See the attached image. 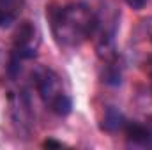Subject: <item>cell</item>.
Instances as JSON below:
<instances>
[{"instance_id": "obj_3", "label": "cell", "mask_w": 152, "mask_h": 150, "mask_svg": "<svg viewBox=\"0 0 152 150\" xmlns=\"http://www.w3.org/2000/svg\"><path fill=\"white\" fill-rule=\"evenodd\" d=\"M39 50V34L37 28L30 21H23L14 36L12 44V53H11V62H9V74L16 78L20 73V64L25 60H30L37 55Z\"/></svg>"}, {"instance_id": "obj_4", "label": "cell", "mask_w": 152, "mask_h": 150, "mask_svg": "<svg viewBox=\"0 0 152 150\" xmlns=\"http://www.w3.org/2000/svg\"><path fill=\"white\" fill-rule=\"evenodd\" d=\"M124 133L127 147L152 150V115H147L143 120H127Z\"/></svg>"}, {"instance_id": "obj_2", "label": "cell", "mask_w": 152, "mask_h": 150, "mask_svg": "<svg viewBox=\"0 0 152 150\" xmlns=\"http://www.w3.org/2000/svg\"><path fill=\"white\" fill-rule=\"evenodd\" d=\"M32 79H34L36 92L50 111L58 117H66L71 113L73 97L64 87V81L57 71L46 66H39L32 73Z\"/></svg>"}, {"instance_id": "obj_7", "label": "cell", "mask_w": 152, "mask_h": 150, "mask_svg": "<svg viewBox=\"0 0 152 150\" xmlns=\"http://www.w3.org/2000/svg\"><path fill=\"white\" fill-rule=\"evenodd\" d=\"M126 4H127V7H131V9H134V11H140V9H143L151 0H124Z\"/></svg>"}, {"instance_id": "obj_1", "label": "cell", "mask_w": 152, "mask_h": 150, "mask_svg": "<svg viewBox=\"0 0 152 150\" xmlns=\"http://www.w3.org/2000/svg\"><path fill=\"white\" fill-rule=\"evenodd\" d=\"M50 25L60 46L78 48L97 34L99 16L85 2H69L50 12Z\"/></svg>"}, {"instance_id": "obj_8", "label": "cell", "mask_w": 152, "mask_h": 150, "mask_svg": "<svg viewBox=\"0 0 152 150\" xmlns=\"http://www.w3.org/2000/svg\"><path fill=\"white\" fill-rule=\"evenodd\" d=\"M147 66H149V76H151V85H152V57L149 58V64Z\"/></svg>"}, {"instance_id": "obj_6", "label": "cell", "mask_w": 152, "mask_h": 150, "mask_svg": "<svg viewBox=\"0 0 152 150\" xmlns=\"http://www.w3.org/2000/svg\"><path fill=\"white\" fill-rule=\"evenodd\" d=\"M126 115L115 106H108L104 111V118H103V129L108 133H117V131H124L126 127Z\"/></svg>"}, {"instance_id": "obj_5", "label": "cell", "mask_w": 152, "mask_h": 150, "mask_svg": "<svg viewBox=\"0 0 152 150\" xmlns=\"http://www.w3.org/2000/svg\"><path fill=\"white\" fill-rule=\"evenodd\" d=\"M25 0H0V28L12 27L23 9Z\"/></svg>"}]
</instances>
